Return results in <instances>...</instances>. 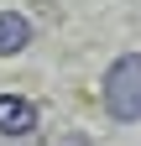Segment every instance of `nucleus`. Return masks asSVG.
Returning <instances> with one entry per match:
<instances>
[{
  "instance_id": "nucleus-1",
  "label": "nucleus",
  "mask_w": 141,
  "mask_h": 146,
  "mask_svg": "<svg viewBox=\"0 0 141 146\" xmlns=\"http://www.w3.org/2000/svg\"><path fill=\"white\" fill-rule=\"evenodd\" d=\"M104 110L126 125L141 120V52H126V58L110 63V73H104Z\"/></svg>"
},
{
  "instance_id": "nucleus-4",
  "label": "nucleus",
  "mask_w": 141,
  "mask_h": 146,
  "mask_svg": "<svg viewBox=\"0 0 141 146\" xmlns=\"http://www.w3.org/2000/svg\"><path fill=\"white\" fill-rule=\"evenodd\" d=\"M0 146H42L37 131H26V136H0Z\"/></svg>"
},
{
  "instance_id": "nucleus-3",
  "label": "nucleus",
  "mask_w": 141,
  "mask_h": 146,
  "mask_svg": "<svg viewBox=\"0 0 141 146\" xmlns=\"http://www.w3.org/2000/svg\"><path fill=\"white\" fill-rule=\"evenodd\" d=\"M31 42V21L21 11H0V58H11V52H21Z\"/></svg>"
},
{
  "instance_id": "nucleus-5",
  "label": "nucleus",
  "mask_w": 141,
  "mask_h": 146,
  "mask_svg": "<svg viewBox=\"0 0 141 146\" xmlns=\"http://www.w3.org/2000/svg\"><path fill=\"white\" fill-rule=\"evenodd\" d=\"M63 146H89V141H84V136H68V141H63Z\"/></svg>"
},
{
  "instance_id": "nucleus-2",
  "label": "nucleus",
  "mask_w": 141,
  "mask_h": 146,
  "mask_svg": "<svg viewBox=\"0 0 141 146\" xmlns=\"http://www.w3.org/2000/svg\"><path fill=\"white\" fill-rule=\"evenodd\" d=\"M37 131V104L21 94H0V136H26Z\"/></svg>"
}]
</instances>
